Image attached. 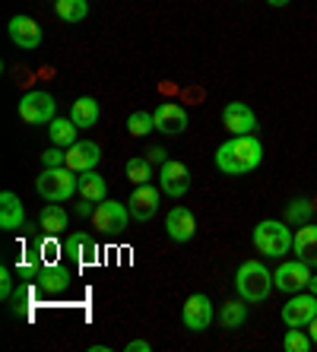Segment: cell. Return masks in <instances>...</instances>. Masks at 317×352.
<instances>
[{
  "label": "cell",
  "instance_id": "obj_8",
  "mask_svg": "<svg viewBox=\"0 0 317 352\" xmlns=\"http://www.w3.org/2000/svg\"><path fill=\"white\" fill-rule=\"evenodd\" d=\"M159 204H162V188H155L153 181H149V184H133V194H131V200H127L131 219L149 222L159 213Z\"/></svg>",
  "mask_w": 317,
  "mask_h": 352
},
{
  "label": "cell",
  "instance_id": "obj_26",
  "mask_svg": "<svg viewBox=\"0 0 317 352\" xmlns=\"http://www.w3.org/2000/svg\"><path fill=\"white\" fill-rule=\"evenodd\" d=\"M54 13H57L61 23L76 25V23H83V19L89 16V0H57Z\"/></svg>",
  "mask_w": 317,
  "mask_h": 352
},
{
  "label": "cell",
  "instance_id": "obj_11",
  "mask_svg": "<svg viewBox=\"0 0 317 352\" xmlns=\"http://www.w3.org/2000/svg\"><path fill=\"white\" fill-rule=\"evenodd\" d=\"M212 318H216V311H212L210 295H204V292L190 295L184 302V308H181V320H184V327L190 330V333H204L212 324Z\"/></svg>",
  "mask_w": 317,
  "mask_h": 352
},
{
  "label": "cell",
  "instance_id": "obj_24",
  "mask_svg": "<svg viewBox=\"0 0 317 352\" xmlns=\"http://www.w3.org/2000/svg\"><path fill=\"white\" fill-rule=\"evenodd\" d=\"M80 197L92 200V204H102V200H108V184H105V178H102L96 168H89V172H80Z\"/></svg>",
  "mask_w": 317,
  "mask_h": 352
},
{
  "label": "cell",
  "instance_id": "obj_22",
  "mask_svg": "<svg viewBox=\"0 0 317 352\" xmlns=\"http://www.w3.org/2000/svg\"><path fill=\"white\" fill-rule=\"evenodd\" d=\"M248 324V302H244L241 295L232 298V302H222L219 308V327L222 330H241Z\"/></svg>",
  "mask_w": 317,
  "mask_h": 352
},
{
  "label": "cell",
  "instance_id": "obj_4",
  "mask_svg": "<svg viewBox=\"0 0 317 352\" xmlns=\"http://www.w3.org/2000/svg\"><path fill=\"white\" fill-rule=\"evenodd\" d=\"M35 190L45 204H67L74 194H80V175L74 168H45V172L35 178Z\"/></svg>",
  "mask_w": 317,
  "mask_h": 352
},
{
  "label": "cell",
  "instance_id": "obj_6",
  "mask_svg": "<svg viewBox=\"0 0 317 352\" xmlns=\"http://www.w3.org/2000/svg\"><path fill=\"white\" fill-rule=\"evenodd\" d=\"M308 283H311V267L305 261H298V257L283 261L276 267V273H273V286H276L283 295L305 292V289H308Z\"/></svg>",
  "mask_w": 317,
  "mask_h": 352
},
{
  "label": "cell",
  "instance_id": "obj_25",
  "mask_svg": "<svg viewBox=\"0 0 317 352\" xmlns=\"http://www.w3.org/2000/svg\"><path fill=\"white\" fill-rule=\"evenodd\" d=\"M76 127L70 118H54V121L48 124V137H51V146H64V149H70L76 143Z\"/></svg>",
  "mask_w": 317,
  "mask_h": 352
},
{
  "label": "cell",
  "instance_id": "obj_7",
  "mask_svg": "<svg viewBox=\"0 0 317 352\" xmlns=\"http://www.w3.org/2000/svg\"><path fill=\"white\" fill-rule=\"evenodd\" d=\"M127 219H131V210L118 204V200H102L96 206V213H92V226L102 235H121L127 229Z\"/></svg>",
  "mask_w": 317,
  "mask_h": 352
},
{
  "label": "cell",
  "instance_id": "obj_30",
  "mask_svg": "<svg viewBox=\"0 0 317 352\" xmlns=\"http://www.w3.org/2000/svg\"><path fill=\"white\" fill-rule=\"evenodd\" d=\"M283 349L285 352H311L314 349V343H311V336L305 333L301 327H289L283 336Z\"/></svg>",
  "mask_w": 317,
  "mask_h": 352
},
{
  "label": "cell",
  "instance_id": "obj_20",
  "mask_svg": "<svg viewBox=\"0 0 317 352\" xmlns=\"http://www.w3.org/2000/svg\"><path fill=\"white\" fill-rule=\"evenodd\" d=\"M292 254L308 263L311 270L317 267V222L298 226V232H295V238H292Z\"/></svg>",
  "mask_w": 317,
  "mask_h": 352
},
{
  "label": "cell",
  "instance_id": "obj_31",
  "mask_svg": "<svg viewBox=\"0 0 317 352\" xmlns=\"http://www.w3.org/2000/svg\"><path fill=\"white\" fill-rule=\"evenodd\" d=\"M7 302H10V314H13V318H19V314L25 318V305H29V289H25V286L13 289V295H10Z\"/></svg>",
  "mask_w": 317,
  "mask_h": 352
},
{
  "label": "cell",
  "instance_id": "obj_38",
  "mask_svg": "<svg viewBox=\"0 0 317 352\" xmlns=\"http://www.w3.org/2000/svg\"><path fill=\"white\" fill-rule=\"evenodd\" d=\"M89 352H111V346H105V343H92V346H89Z\"/></svg>",
  "mask_w": 317,
  "mask_h": 352
},
{
  "label": "cell",
  "instance_id": "obj_13",
  "mask_svg": "<svg viewBox=\"0 0 317 352\" xmlns=\"http://www.w3.org/2000/svg\"><path fill=\"white\" fill-rule=\"evenodd\" d=\"M222 127H226L232 137L257 133V115H254V108L244 105V102H226V108H222Z\"/></svg>",
  "mask_w": 317,
  "mask_h": 352
},
{
  "label": "cell",
  "instance_id": "obj_40",
  "mask_svg": "<svg viewBox=\"0 0 317 352\" xmlns=\"http://www.w3.org/2000/svg\"><path fill=\"white\" fill-rule=\"evenodd\" d=\"M308 292H314V295H317V276H314V273H311V283H308Z\"/></svg>",
  "mask_w": 317,
  "mask_h": 352
},
{
  "label": "cell",
  "instance_id": "obj_19",
  "mask_svg": "<svg viewBox=\"0 0 317 352\" xmlns=\"http://www.w3.org/2000/svg\"><path fill=\"white\" fill-rule=\"evenodd\" d=\"M0 229L3 232L25 229V206L13 190H3V194H0Z\"/></svg>",
  "mask_w": 317,
  "mask_h": 352
},
{
  "label": "cell",
  "instance_id": "obj_37",
  "mask_svg": "<svg viewBox=\"0 0 317 352\" xmlns=\"http://www.w3.org/2000/svg\"><path fill=\"white\" fill-rule=\"evenodd\" d=\"M308 336H311V343L317 346V318H314V320H311V324H308Z\"/></svg>",
  "mask_w": 317,
  "mask_h": 352
},
{
  "label": "cell",
  "instance_id": "obj_21",
  "mask_svg": "<svg viewBox=\"0 0 317 352\" xmlns=\"http://www.w3.org/2000/svg\"><path fill=\"white\" fill-rule=\"evenodd\" d=\"M98 118H102V105H98L92 96H80L74 105H70V121H74L80 131L83 127H96Z\"/></svg>",
  "mask_w": 317,
  "mask_h": 352
},
{
  "label": "cell",
  "instance_id": "obj_14",
  "mask_svg": "<svg viewBox=\"0 0 317 352\" xmlns=\"http://www.w3.org/2000/svg\"><path fill=\"white\" fill-rule=\"evenodd\" d=\"M153 118H155V131L162 133V137H181V133L190 127L187 111L181 105H175V102H162V105H155Z\"/></svg>",
  "mask_w": 317,
  "mask_h": 352
},
{
  "label": "cell",
  "instance_id": "obj_32",
  "mask_svg": "<svg viewBox=\"0 0 317 352\" xmlns=\"http://www.w3.org/2000/svg\"><path fill=\"white\" fill-rule=\"evenodd\" d=\"M41 165L45 168H61V165H67V149L64 146H51L41 153Z\"/></svg>",
  "mask_w": 317,
  "mask_h": 352
},
{
  "label": "cell",
  "instance_id": "obj_2",
  "mask_svg": "<svg viewBox=\"0 0 317 352\" xmlns=\"http://www.w3.org/2000/svg\"><path fill=\"white\" fill-rule=\"evenodd\" d=\"M292 226L285 219H261L251 232L254 251L261 257H270V261H283L289 251H292Z\"/></svg>",
  "mask_w": 317,
  "mask_h": 352
},
{
  "label": "cell",
  "instance_id": "obj_9",
  "mask_svg": "<svg viewBox=\"0 0 317 352\" xmlns=\"http://www.w3.org/2000/svg\"><path fill=\"white\" fill-rule=\"evenodd\" d=\"M159 188H162L165 197H175V200H181V197L190 190V168H187L184 162H178V159H168V162L159 165Z\"/></svg>",
  "mask_w": 317,
  "mask_h": 352
},
{
  "label": "cell",
  "instance_id": "obj_10",
  "mask_svg": "<svg viewBox=\"0 0 317 352\" xmlns=\"http://www.w3.org/2000/svg\"><path fill=\"white\" fill-rule=\"evenodd\" d=\"M317 318V295L314 292H295L283 305V324L285 327H308Z\"/></svg>",
  "mask_w": 317,
  "mask_h": 352
},
{
  "label": "cell",
  "instance_id": "obj_23",
  "mask_svg": "<svg viewBox=\"0 0 317 352\" xmlns=\"http://www.w3.org/2000/svg\"><path fill=\"white\" fill-rule=\"evenodd\" d=\"M39 229H41V235H51V238L64 235L67 232V210L61 204H48L39 216Z\"/></svg>",
  "mask_w": 317,
  "mask_h": 352
},
{
  "label": "cell",
  "instance_id": "obj_28",
  "mask_svg": "<svg viewBox=\"0 0 317 352\" xmlns=\"http://www.w3.org/2000/svg\"><path fill=\"white\" fill-rule=\"evenodd\" d=\"M153 168H155V165L149 162L146 156H131V159H127V165H124V175H127V181H131V184H149V181L155 178Z\"/></svg>",
  "mask_w": 317,
  "mask_h": 352
},
{
  "label": "cell",
  "instance_id": "obj_39",
  "mask_svg": "<svg viewBox=\"0 0 317 352\" xmlns=\"http://www.w3.org/2000/svg\"><path fill=\"white\" fill-rule=\"evenodd\" d=\"M270 7H276V10H283V7H289V3H292V0H267Z\"/></svg>",
  "mask_w": 317,
  "mask_h": 352
},
{
  "label": "cell",
  "instance_id": "obj_1",
  "mask_svg": "<svg viewBox=\"0 0 317 352\" xmlns=\"http://www.w3.org/2000/svg\"><path fill=\"white\" fill-rule=\"evenodd\" d=\"M263 162V143L257 133H241V137H228L216 149V168L222 175H248Z\"/></svg>",
  "mask_w": 317,
  "mask_h": 352
},
{
  "label": "cell",
  "instance_id": "obj_17",
  "mask_svg": "<svg viewBox=\"0 0 317 352\" xmlns=\"http://www.w3.org/2000/svg\"><path fill=\"white\" fill-rule=\"evenodd\" d=\"M70 270L61 267V263H41L39 273H35V289L45 295H61L70 289Z\"/></svg>",
  "mask_w": 317,
  "mask_h": 352
},
{
  "label": "cell",
  "instance_id": "obj_15",
  "mask_svg": "<svg viewBox=\"0 0 317 352\" xmlns=\"http://www.w3.org/2000/svg\"><path fill=\"white\" fill-rule=\"evenodd\" d=\"M61 251L70 257V263H74V267H86V263L96 261L98 245H96V238H92L89 232H74V235L64 238Z\"/></svg>",
  "mask_w": 317,
  "mask_h": 352
},
{
  "label": "cell",
  "instance_id": "obj_35",
  "mask_svg": "<svg viewBox=\"0 0 317 352\" xmlns=\"http://www.w3.org/2000/svg\"><path fill=\"white\" fill-rule=\"evenodd\" d=\"M146 159L153 165H162V162H168V153H165L162 146H153V149H146Z\"/></svg>",
  "mask_w": 317,
  "mask_h": 352
},
{
  "label": "cell",
  "instance_id": "obj_34",
  "mask_svg": "<svg viewBox=\"0 0 317 352\" xmlns=\"http://www.w3.org/2000/svg\"><path fill=\"white\" fill-rule=\"evenodd\" d=\"M74 213L80 216V219H92V213H96V206H92V200H86V197H83L80 204H76Z\"/></svg>",
  "mask_w": 317,
  "mask_h": 352
},
{
  "label": "cell",
  "instance_id": "obj_41",
  "mask_svg": "<svg viewBox=\"0 0 317 352\" xmlns=\"http://www.w3.org/2000/svg\"><path fill=\"white\" fill-rule=\"evenodd\" d=\"M51 3H57V0H51Z\"/></svg>",
  "mask_w": 317,
  "mask_h": 352
},
{
  "label": "cell",
  "instance_id": "obj_12",
  "mask_svg": "<svg viewBox=\"0 0 317 352\" xmlns=\"http://www.w3.org/2000/svg\"><path fill=\"white\" fill-rule=\"evenodd\" d=\"M7 35H10V41H13L17 48H23V51H39L41 41H45L41 25L35 23L32 16H25V13H19V16L10 19V23H7Z\"/></svg>",
  "mask_w": 317,
  "mask_h": 352
},
{
  "label": "cell",
  "instance_id": "obj_18",
  "mask_svg": "<svg viewBox=\"0 0 317 352\" xmlns=\"http://www.w3.org/2000/svg\"><path fill=\"white\" fill-rule=\"evenodd\" d=\"M98 162H102V146L92 140H76L74 146L67 149V168H74L76 175L96 168Z\"/></svg>",
  "mask_w": 317,
  "mask_h": 352
},
{
  "label": "cell",
  "instance_id": "obj_16",
  "mask_svg": "<svg viewBox=\"0 0 317 352\" xmlns=\"http://www.w3.org/2000/svg\"><path fill=\"white\" fill-rule=\"evenodd\" d=\"M165 232H168L171 241L187 245V241L197 235V216L190 213L187 206H171V213L165 216Z\"/></svg>",
  "mask_w": 317,
  "mask_h": 352
},
{
  "label": "cell",
  "instance_id": "obj_5",
  "mask_svg": "<svg viewBox=\"0 0 317 352\" xmlns=\"http://www.w3.org/2000/svg\"><path fill=\"white\" fill-rule=\"evenodd\" d=\"M57 118V102L45 89H29L19 98V121L32 124V127H48Z\"/></svg>",
  "mask_w": 317,
  "mask_h": 352
},
{
  "label": "cell",
  "instance_id": "obj_27",
  "mask_svg": "<svg viewBox=\"0 0 317 352\" xmlns=\"http://www.w3.org/2000/svg\"><path fill=\"white\" fill-rule=\"evenodd\" d=\"M311 216H314V204H311L308 197H295V200H289V204H285V216H283V219L289 222L292 229H298V226L311 222Z\"/></svg>",
  "mask_w": 317,
  "mask_h": 352
},
{
  "label": "cell",
  "instance_id": "obj_36",
  "mask_svg": "<svg viewBox=\"0 0 317 352\" xmlns=\"http://www.w3.org/2000/svg\"><path fill=\"white\" fill-rule=\"evenodd\" d=\"M153 346H149V340H131V343L124 346V352H149Z\"/></svg>",
  "mask_w": 317,
  "mask_h": 352
},
{
  "label": "cell",
  "instance_id": "obj_29",
  "mask_svg": "<svg viewBox=\"0 0 317 352\" xmlns=\"http://www.w3.org/2000/svg\"><path fill=\"white\" fill-rule=\"evenodd\" d=\"M153 131H155L153 111H133V115L127 118V133H131V137H149Z\"/></svg>",
  "mask_w": 317,
  "mask_h": 352
},
{
  "label": "cell",
  "instance_id": "obj_3",
  "mask_svg": "<svg viewBox=\"0 0 317 352\" xmlns=\"http://www.w3.org/2000/svg\"><path fill=\"white\" fill-rule=\"evenodd\" d=\"M273 289H276V286H273V273H270L261 261L238 263V270H235V292L241 295L248 305L267 302Z\"/></svg>",
  "mask_w": 317,
  "mask_h": 352
},
{
  "label": "cell",
  "instance_id": "obj_33",
  "mask_svg": "<svg viewBox=\"0 0 317 352\" xmlns=\"http://www.w3.org/2000/svg\"><path fill=\"white\" fill-rule=\"evenodd\" d=\"M10 295H13V273H10V267H0V298L7 302Z\"/></svg>",
  "mask_w": 317,
  "mask_h": 352
}]
</instances>
